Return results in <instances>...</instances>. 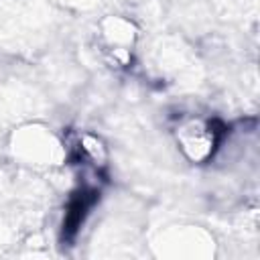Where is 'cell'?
Instances as JSON below:
<instances>
[{
  "label": "cell",
  "instance_id": "1",
  "mask_svg": "<svg viewBox=\"0 0 260 260\" xmlns=\"http://www.w3.org/2000/svg\"><path fill=\"white\" fill-rule=\"evenodd\" d=\"M95 199H98V189L89 187V185H85L77 193H73V197L67 205V211H65V219H63V238L71 240L77 234L79 225L83 223V219H85L87 211L91 209V205L95 203Z\"/></svg>",
  "mask_w": 260,
  "mask_h": 260
}]
</instances>
